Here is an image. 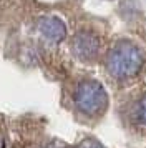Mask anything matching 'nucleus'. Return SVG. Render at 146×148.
<instances>
[{
	"label": "nucleus",
	"mask_w": 146,
	"mask_h": 148,
	"mask_svg": "<svg viewBox=\"0 0 146 148\" xmlns=\"http://www.w3.org/2000/svg\"><path fill=\"white\" fill-rule=\"evenodd\" d=\"M106 101H108V98H106L105 90L96 82H83L75 95L76 108L88 116L101 115L106 108Z\"/></svg>",
	"instance_id": "1"
},
{
	"label": "nucleus",
	"mask_w": 146,
	"mask_h": 148,
	"mask_svg": "<svg viewBox=\"0 0 146 148\" xmlns=\"http://www.w3.org/2000/svg\"><path fill=\"white\" fill-rule=\"evenodd\" d=\"M143 67V57L131 47H121L113 50L108 58V70L116 78H130L138 75Z\"/></svg>",
	"instance_id": "2"
},
{
	"label": "nucleus",
	"mask_w": 146,
	"mask_h": 148,
	"mask_svg": "<svg viewBox=\"0 0 146 148\" xmlns=\"http://www.w3.org/2000/svg\"><path fill=\"white\" fill-rule=\"evenodd\" d=\"M133 116H134V120H136L138 125H141V127L146 128V95L134 105Z\"/></svg>",
	"instance_id": "3"
},
{
	"label": "nucleus",
	"mask_w": 146,
	"mask_h": 148,
	"mask_svg": "<svg viewBox=\"0 0 146 148\" xmlns=\"http://www.w3.org/2000/svg\"><path fill=\"white\" fill-rule=\"evenodd\" d=\"M78 148H105V147H103L100 141L93 140V138H86V140H83L78 145Z\"/></svg>",
	"instance_id": "4"
},
{
	"label": "nucleus",
	"mask_w": 146,
	"mask_h": 148,
	"mask_svg": "<svg viewBox=\"0 0 146 148\" xmlns=\"http://www.w3.org/2000/svg\"><path fill=\"white\" fill-rule=\"evenodd\" d=\"M45 148H68V147H66V145H61L58 141H52V143H48Z\"/></svg>",
	"instance_id": "5"
}]
</instances>
